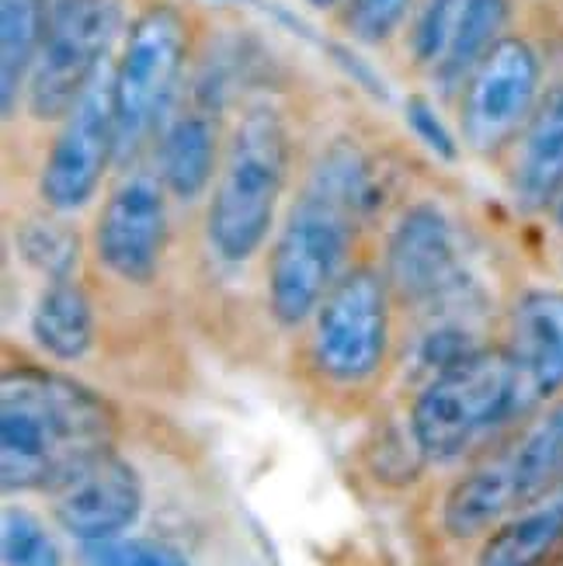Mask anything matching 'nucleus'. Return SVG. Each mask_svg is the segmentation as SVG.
<instances>
[{
  "mask_svg": "<svg viewBox=\"0 0 563 566\" xmlns=\"http://www.w3.org/2000/svg\"><path fill=\"white\" fill-rule=\"evenodd\" d=\"M373 202V175L355 143H331L313 164L296 206L268 254V310L282 327H300L348 272L345 258L358 219Z\"/></svg>",
  "mask_w": 563,
  "mask_h": 566,
  "instance_id": "1",
  "label": "nucleus"
},
{
  "mask_svg": "<svg viewBox=\"0 0 563 566\" xmlns=\"http://www.w3.org/2000/svg\"><path fill=\"white\" fill-rule=\"evenodd\" d=\"M115 413L84 382L21 365L0 379V486L4 494L53 490L112 452Z\"/></svg>",
  "mask_w": 563,
  "mask_h": 566,
  "instance_id": "2",
  "label": "nucleus"
},
{
  "mask_svg": "<svg viewBox=\"0 0 563 566\" xmlns=\"http://www.w3.org/2000/svg\"><path fill=\"white\" fill-rule=\"evenodd\" d=\"M285 118L272 105H251L227 143L206 216V240L223 264H243L264 248L285 191Z\"/></svg>",
  "mask_w": 563,
  "mask_h": 566,
  "instance_id": "3",
  "label": "nucleus"
},
{
  "mask_svg": "<svg viewBox=\"0 0 563 566\" xmlns=\"http://www.w3.org/2000/svg\"><path fill=\"white\" fill-rule=\"evenodd\" d=\"M522 413V389L508 352L480 348L425 382L410 407V438L428 462H449Z\"/></svg>",
  "mask_w": 563,
  "mask_h": 566,
  "instance_id": "4",
  "label": "nucleus"
},
{
  "mask_svg": "<svg viewBox=\"0 0 563 566\" xmlns=\"http://www.w3.org/2000/svg\"><path fill=\"white\" fill-rule=\"evenodd\" d=\"M556 486H563V403L449 490L442 525L456 538H473Z\"/></svg>",
  "mask_w": 563,
  "mask_h": 566,
  "instance_id": "5",
  "label": "nucleus"
},
{
  "mask_svg": "<svg viewBox=\"0 0 563 566\" xmlns=\"http://www.w3.org/2000/svg\"><path fill=\"white\" fill-rule=\"evenodd\" d=\"M188 29L175 8H146L126 35L112 70L115 160L129 164L167 126V108L185 66Z\"/></svg>",
  "mask_w": 563,
  "mask_h": 566,
  "instance_id": "6",
  "label": "nucleus"
},
{
  "mask_svg": "<svg viewBox=\"0 0 563 566\" xmlns=\"http://www.w3.org/2000/svg\"><path fill=\"white\" fill-rule=\"evenodd\" d=\"M122 29V0H53L45 39L29 77V112L42 122L63 118L91 81Z\"/></svg>",
  "mask_w": 563,
  "mask_h": 566,
  "instance_id": "7",
  "label": "nucleus"
},
{
  "mask_svg": "<svg viewBox=\"0 0 563 566\" xmlns=\"http://www.w3.org/2000/svg\"><path fill=\"white\" fill-rule=\"evenodd\" d=\"M313 361L334 382H365L389 344V289L373 268H348L316 306Z\"/></svg>",
  "mask_w": 563,
  "mask_h": 566,
  "instance_id": "8",
  "label": "nucleus"
},
{
  "mask_svg": "<svg viewBox=\"0 0 563 566\" xmlns=\"http://www.w3.org/2000/svg\"><path fill=\"white\" fill-rule=\"evenodd\" d=\"M115 160V102L112 73L102 70L81 94V102L63 115V126L45 157L39 191L53 212L84 209L108 164Z\"/></svg>",
  "mask_w": 563,
  "mask_h": 566,
  "instance_id": "9",
  "label": "nucleus"
},
{
  "mask_svg": "<svg viewBox=\"0 0 563 566\" xmlns=\"http://www.w3.org/2000/svg\"><path fill=\"white\" fill-rule=\"evenodd\" d=\"M386 285L404 303L421 310H456L467 300V268L459 258L456 230L438 206L407 209L386 240Z\"/></svg>",
  "mask_w": 563,
  "mask_h": 566,
  "instance_id": "10",
  "label": "nucleus"
},
{
  "mask_svg": "<svg viewBox=\"0 0 563 566\" xmlns=\"http://www.w3.org/2000/svg\"><path fill=\"white\" fill-rule=\"evenodd\" d=\"M535 105H540V56L522 39H501L462 87V139L477 154H494L525 129Z\"/></svg>",
  "mask_w": 563,
  "mask_h": 566,
  "instance_id": "11",
  "label": "nucleus"
},
{
  "mask_svg": "<svg viewBox=\"0 0 563 566\" xmlns=\"http://www.w3.org/2000/svg\"><path fill=\"white\" fill-rule=\"evenodd\" d=\"M164 185L150 175H129L97 216L94 251L108 272L129 285L154 282L167 243Z\"/></svg>",
  "mask_w": 563,
  "mask_h": 566,
  "instance_id": "12",
  "label": "nucleus"
},
{
  "mask_svg": "<svg viewBox=\"0 0 563 566\" xmlns=\"http://www.w3.org/2000/svg\"><path fill=\"white\" fill-rule=\"evenodd\" d=\"M143 511V483L133 465L105 452L53 490V518L77 543L118 538Z\"/></svg>",
  "mask_w": 563,
  "mask_h": 566,
  "instance_id": "13",
  "label": "nucleus"
},
{
  "mask_svg": "<svg viewBox=\"0 0 563 566\" xmlns=\"http://www.w3.org/2000/svg\"><path fill=\"white\" fill-rule=\"evenodd\" d=\"M504 352L515 365L525 410L556 397L563 389V292L532 289L522 295Z\"/></svg>",
  "mask_w": 563,
  "mask_h": 566,
  "instance_id": "14",
  "label": "nucleus"
},
{
  "mask_svg": "<svg viewBox=\"0 0 563 566\" xmlns=\"http://www.w3.org/2000/svg\"><path fill=\"white\" fill-rule=\"evenodd\" d=\"M511 185L525 209H546L563 195V84L550 87L532 108Z\"/></svg>",
  "mask_w": 563,
  "mask_h": 566,
  "instance_id": "15",
  "label": "nucleus"
},
{
  "mask_svg": "<svg viewBox=\"0 0 563 566\" xmlns=\"http://www.w3.org/2000/svg\"><path fill=\"white\" fill-rule=\"evenodd\" d=\"M160 185L181 202L209 191L216 175V122L209 108H191L167 118L157 139Z\"/></svg>",
  "mask_w": 563,
  "mask_h": 566,
  "instance_id": "16",
  "label": "nucleus"
},
{
  "mask_svg": "<svg viewBox=\"0 0 563 566\" xmlns=\"http://www.w3.org/2000/svg\"><path fill=\"white\" fill-rule=\"evenodd\" d=\"M563 556V486L504 518L480 549L477 566H550Z\"/></svg>",
  "mask_w": 563,
  "mask_h": 566,
  "instance_id": "17",
  "label": "nucleus"
},
{
  "mask_svg": "<svg viewBox=\"0 0 563 566\" xmlns=\"http://www.w3.org/2000/svg\"><path fill=\"white\" fill-rule=\"evenodd\" d=\"M35 344L60 361H77L94 344V310L87 292L73 279H53L32 306Z\"/></svg>",
  "mask_w": 563,
  "mask_h": 566,
  "instance_id": "18",
  "label": "nucleus"
},
{
  "mask_svg": "<svg viewBox=\"0 0 563 566\" xmlns=\"http://www.w3.org/2000/svg\"><path fill=\"white\" fill-rule=\"evenodd\" d=\"M49 0H0V112L14 115L45 39Z\"/></svg>",
  "mask_w": 563,
  "mask_h": 566,
  "instance_id": "19",
  "label": "nucleus"
},
{
  "mask_svg": "<svg viewBox=\"0 0 563 566\" xmlns=\"http://www.w3.org/2000/svg\"><path fill=\"white\" fill-rule=\"evenodd\" d=\"M508 21V0H462L449 53L435 66V81L442 91H456L470 81L477 63L501 42V29Z\"/></svg>",
  "mask_w": 563,
  "mask_h": 566,
  "instance_id": "20",
  "label": "nucleus"
},
{
  "mask_svg": "<svg viewBox=\"0 0 563 566\" xmlns=\"http://www.w3.org/2000/svg\"><path fill=\"white\" fill-rule=\"evenodd\" d=\"M18 251L35 272H45L53 279H70L73 264H77V233L60 227L56 219H32L18 230Z\"/></svg>",
  "mask_w": 563,
  "mask_h": 566,
  "instance_id": "21",
  "label": "nucleus"
},
{
  "mask_svg": "<svg viewBox=\"0 0 563 566\" xmlns=\"http://www.w3.org/2000/svg\"><path fill=\"white\" fill-rule=\"evenodd\" d=\"M0 556H4V566H63L53 535L42 528L35 514L21 507L4 511V522H0Z\"/></svg>",
  "mask_w": 563,
  "mask_h": 566,
  "instance_id": "22",
  "label": "nucleus"
},
{
  "mask_svg": "<svg viewBox=\"0 0 563 566\" xmlns=\"http://www.w3.org/2000/svg\"><path fill=\"white\" fill-rule=\"evenodd\" d=\"M462 0H421L410 24V53L421 66H438L449 53Z\"/></svg>",
  "mask_w": 563,
  "mask_h": 566,
  "instance_id": "23",
  "label": "nucleus"
},
{
  "mask_svg": "<svg viewBox=\"0 0 563 566\" xmlns=\"http://www.w3.org/2000/svg\"><path fill=\"white\" fill-rule=\"evenodd\" d=\"M81 566H191L181 549L160 538H105L84 543Z\"/></svg>",
  "mask_w": 563,
  "mask_h": 566,
  "instance_id": "24",
  "label": "nucleus"
},
{
  "mask_svg": "<svg viewBox=\"0 0 563 566\" xmlns=\"http://www.w3.org/2000/svg\"><path fill=\"white\" fill-rule=\"evenodd\" d=\"M407 11H410V0H348L345 24L358 42L376 45L400 29Z\"/></svg>",
  "mask_w": 563,
  "mask_h": 566,
  "instance_id": "25",
  "label": "nucleus"
},
{
  "mask_svg": "<svg viewBox=\"0 0 563 566\" xmlns=\"http://www.w3.org/2000/svg\"><path fill=\"white\" fill-rule=\"evenodd\" d=\"M404 115H407V126L414 129V136H418L435 157L456 160V154H459L456 136L446 129V122L438 118V112L425 102V97H410L407 108H404Z\"/></svg>",
  "mask_w": 563,
  "mask_h": 566,
  "instance_id": "26",
  "label": "nucleus"
},
{
  "mask_svg": "<svg viewBox=\"0 0 563 566\" xmlns=\"http://www.w3.org/2000/svg\"><path fill=\"white\" fill-rule=\"evenodd\" d=\"M310 8H316V11H327V8H334V4H341V0H306Z\"/></svg>",
  "mask_w": 563,
  "mask_h": 566,
  "instance_id": "27",
  "label": "nucleus"
},
{
  "mask_svg": "<svg viewBox=\"0 0 563 566\" xmlns=\"http://www.w3.org/2000/svg\"><path fill=\"white\" fill-rule=\"evenodd\" d=\"M553 216H556V223H560V230H563V195L553 202Z\"/></svg>",
  "mask_w": 563,
  "mask_h": 566,
  "instance_id": "28",
  "label": "nucleus"
}]
</instances>
